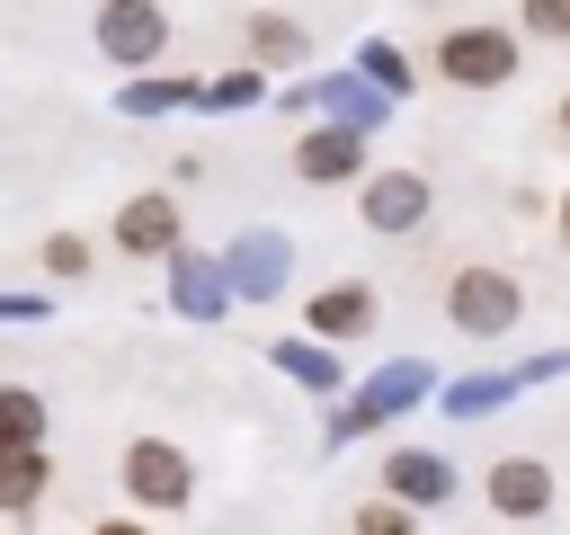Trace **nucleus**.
Listing matches in <instances>:
<instances>
[{"label": "nucleus", "mask_w": 570, "mask_h": 535, "mask_svg": "<svg viewBox=\"0 0 570 535\" xmlns=\"http://www.w3.org/2000/svg\"><path fill=\"white\" fill-rule=\"evenodd\" d=\"M249 45H258L267 62H294V54H303V27H294V18H258V27H249Z\"/></svg>", "instance_id": "obj_14"}, {"label": "nucleus", "mask_w": 570, "mask_h": 535, "mask_svg": "<svg viewBox=\"0 0 570 535\" xmlns=\"http://www.w3.org/2000/svg\"><path fill=\"white\" fill-rule=\"evenodd\" d=\"M365 71H374V80H383V89H401V80H410V62H401V54H392V45H365Z\"/></svg>", "instance_id": "obj_17"}, {"label": "nucleus", "mask_w": 570, "mask_h": 535, "mask_svg": "<svg viewBox=\"0 0 570 535\" xmlns=\"http://www.w3.org/2000/svg\"><path fill=\"white\" fill-rule=\"evenodd\" d=\"M45 268H53V276H80V268H89V241H80V232L45 241Z\"/></svg>", "instance_id": "obj_15"}, {"label": "nucleus", "mask_w": 570, "mask_h": 535, "mask_svg": "<svg viewBox=\"0 0 570 535\" xmlns=\"http://www.w3.org/2000/svg\"><path fill=\"white\" fill-rule=\"evenodd\" d=\"M436 71H445L454 89H499V80H517V36H499V27H454V36L436 45Z\"/></svg>", "instance_id": "obj_1"}, {"label": "nucleus", "mask_w": 570, "mask_h": 535, "mask_svg": "<svg viewBox=\"0 0 570 535\" xmlns=\"http://www.w3.org/2000/svg\"><path fill=\"white\" fill-rule=\"evenodd\" d=\"M517 303H525V294H517V276H499V268H463V276H454V321H463L472 339H499V330L517 321Z\"/></svg>", "instance_id": "obj_2"}, {"label": "nucleus", "mask_w": 570, "mask_h": 535, "mask_svg": "<svg viewBox=\"0 0 570 535\" xmlns=\"http://www.w3.org/2000/svg\"><path fill=\"white\" fill-rule=\"evenodd\" d=\"M356 535H410V526H401L392 508H365V517H356Z\"/></svg>", "instance_id": "obj_18"}, {"label": "nucleus", "mask_w": 570, "mask_h": 535, "mask_svg": "<svg viewBox=\"0 0 570 535\" xmlns=\"http://www.w3.org/2000/svg\"><path fill=\"white\" fill-rule=\"evenodd\" d=\"M160 36H169V27H160V9H151V0H107V18H98V45H107L116 62H151V54H160Z\"/></svg>", "instance_id": "obj_4"}, {"label": "nucleus", "mask_w": 570, "mask_h": 535, "mask_svg": "<svg viewBox=\"0 0 570 535\" xmlns=\"http://www.w3.org/2000/svg\"><path fill=\"white\" fill-rule=\"evenodd\" d=\"M525 27L534 36H570V0H525Z\"/></svg>", "instance_id": "obj_16"}, {"label": "nucleus", "mask_w": 570, "mask_h": 535, "mask_svg": "<svg viewBox=\"0 0 570 535\" xmlns=\"http://www.w3.org/2000/svg\"><path fill=\"white\" fill-rule=\"evenodd\" d=\"M356 160H365V125H321V134L294 143V169L303 178H347Z\"/></svg>", "instance_id": "obj_6"}, {"label": "nucleus", "mask_w": 570, "mask_h": 535, "mask_svg": "<svg viewBox=\"0 0 570 535\" xmlns=\"http://www.w3.org/2000/svg\"><path fill=\"white\" fill-rule=\"evenodd\" d=\"M312 330H330V339H356V330H374V294H365V285H338V294H321V303H312Z\"/></svg>", "instance_id": "obj_9"}, {"label": "nucleus", "mask_w": 570, "mask_h": 535, "mask_svg": "<svg viewBox=\"0 0 570 535\" xmlns=\"http://www.w3.org/2000/svg\"><path fill=\"white\" fill-rule=\"evenodd\" d=\"M45 490V455L36 446H18V455H0V508H27Z\"/></svg>", "instance_id": "obj_12"}, {"label": "nucleus", "mask_w": 570, "mask_h": 535, "mask_svg": "<svg viewBox=\"0 0 570 535\" xmlns=\"http://www.w3.org/2000/svg\"><path fill=\"white\" fill-rule=\"evenodd\" d=\"M125 490H134L142 508H178V499H187V455L160 446V437H134V446H125Z\"/></svg>", "instance_id": "obj_3"}, {"label": "nucleus", "mask_w": 570, "mask_h": 535, "mask_svg": "<svg viewBox=\"0 0 570 535\" xmlns=\"http://www.w3.org/2000/svg\"><path fill=\"white\" fill-rule=\"evenodd\" d=\"M419 214H428V187H419L410 169H392V178L365 187V223H374V232H410Z\"/></svg>", "instance_id": "obj_7"}, {"label": "nucleus", "mask_w": 570, "mask_h": 535, "mask_svg": "<svg viewBox=\"0 0 570 535\" xmlns=\"http://www.w3.org/2000/svg\"><path fill=\"white\" fill-rule=\"evenodd\" d=\"M543 499H552V473H543L534 455L490 464V508H499V517H543Z\"/></svg>", "instance_id": "obj_5"}, {"label": "nucleus", "mask_w": 570, "mask_h": 535, "mask_svg": "<svg viewBox=\"0 0 570 535\" xmlns=\"http://www.w3.org/2000/svg\"><path fill=\"white\" fill-rule=\"evenodd\" d=\"M410 392H419V366H392V374L356 401V428H374V410H392V401H410Z\"/></svg>", "instance_id": "obj_13"}, {"label": "nucleus", "mask_w": 570, "mask_h": 535, "mask_svg": "<svg viewBox=\"0 0 570 535\" xmlns=\"http://www.w3.org/2000/svg\"><path fill=\"white\" fill-rule=\"evenodd\" d=\"M561 134H570V98H561Z\"/></svg>", "instance_id": "obj_21"}, {"label": "nucleus", "mask_w": 570, "mask_h": 535, "mask_svg": "<svg viewBox=\"0 0 570 535\" xmlns=\"http://www.w3.org/2000/svg\"><path fill=\"white\" fill-rule=\"evenodd\" d=\"M98 535H142V526H125V517H116V526H98Z\"/></svg>", "instance_id": "obj_19"}, {"label": "nucleus", "mask_w": 570, "mask_h": 535, "mask_svg": "<svg viewBox=\"0 0 570 535\" xmlns=\"http://www.w3.org/2000/svg\"><path fill=\"white\" fill-rule=\"evenodd\" d=\"M116 241H125V250H169V241H178V205H169V196H134V205L116 214Z\"/></svg>", "instance_id": "obj_8"}, {"label": "nucleus", "mask_w": 570, "mask_h": 535, "mask_svg": "<svg viewBox=\"0 0 570 535\" xmlns=\"http://www.w3.org/2000/svg\"><path fill=\"white\" fill-rule=\"evenodd\" d=\"M36 437H45V401L9 383V392H0V455H18V446H36Z\"/></svg>", "instance_id": "obj_11"}, {"label": "nucleus", "mask_w": 570, "mask_h": 535, "mask_svg": "<svg viewBox=\"0 0 570 535\" xmlns=\"http://www.w3.org/2000/svg\"><path fill=\"white\" fill-rule=\"evenodd\" d=\"M383 481H392L401 499H419V508H428V499H445V481H454V473H445V455H392V464H383Z\"/></svg>", "instance_id": "obj_10"}, {"label": "nucleus", "mask_w": 570, "mask_h": 535, "mask_svg": "<svg viewBox=\"0 0 570 535\" xmlns=\"http://www.w3.org/2000/svg\"><path fill=\"white\" fill-rule=\"evenodd\" d=\"M561 232H570V196H561Z\"/></svg>", "instance_id": "obj_20"}]
</instances>
